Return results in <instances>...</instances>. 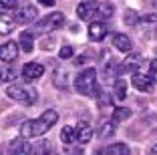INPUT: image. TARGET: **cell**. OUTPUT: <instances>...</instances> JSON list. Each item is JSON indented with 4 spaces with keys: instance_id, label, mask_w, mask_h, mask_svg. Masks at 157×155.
Instances as JSON below:
<instances>
[{
    "instance_id": "cell-1",
    "label": "cell",
    "mask_w": 157,
    "mask_h": 155,
    "mask_svg": "<svg viewBox=\"0 0 157 155\" xmlns=\"http://www.w3.org/2000/svg\"><path fill=\"white\" fill-rule=\"evenodd\" d=\"M59 121V113L55 109H48L40 115L38 119H33V121H24L20 125V137L22 139H30V137H40L44 135L52 125Z\"/></svg>"
},
{
    "instance_id": "cell-2",
    "label": "cell",
    "mask_w": 157,
    "mask_h": 155,
    "mask_svg": "<svg viewBox=\"0 0 157 155\" xmlns=\"http://www.w3.org/2000/svg\"><path fill=\"white\" fill-rule=\"evenodd\" d=\"M75 89L85 97H97L99 95V83H97V71L85 68L75 81Z\"/></svg>"
},
{
    "instance_id": "cell-3",
    "label": "cell",
    "mask_w": 157,
    "mask_h": 155,
    "mask_svg": "<svg viewBox=\"0 0 157 155\" xmlns=\"http://www.w3.org/2000/svg\"><path fill=\"white\" fill-rule=\"evenodd\" d=\"M6 95H8L10 99L22 103V105H34L36 99H38L36 89L28 87V85H10V87L6 89Z\"/></svg>"
},
{
    "instance_id": "cell-4",
    "label": "cell",
    "mask_w": 157,
    "mask_h": 155,
    "mask_svg": "<svg viewBox=\"0 0 157 155\" xmlns=\"http://www.w3.org/2000/svg\"><path fill=\"white\" fill-rule=\"evenodd\" d=\"M65 24V14L63 12H52L48 16H44L42 20H38L34 24V32H52L56 28H60Z\"/></svg>"
},
{
    "instance_id": "cell-5",
    "label": "cell",
    "mask_w": 157,
    "mask_h": 155,
    "mask_svg": "<svg viewBox=\"0 0 157 155\" xmlns=\"http://www.w3.org/2000/svg\"><path fill=\"white\" fill-rule=\"evenodd\" d=\"M36 18H38V10L33 4L18 6L16 14H14V22L16 24H33V22H36Z\"/></svg>"
},
{
    "instance_id": "cell-6",
    "label": "cell",
    "mask_w": 157,
    "mask_h": 155,
    "mask_svg": "<svg viewBox=\"0 0 157 155\" xmlns=\"http://www.w3.org/2000/svg\"><path fill=\"white\" fill-rule=\"evenodd\" d=\"M8 155H33V145H28L26 139L18 137V139L10 141V145H8Z\"/></svg>"
},
{
    "instance_id": "cell-7",
    "label": "cell",
    "mask_w": 157,
    "mask_h": 155,
    "mask_svg": "<svg viewBox=\"0 0 157 155\" xmlns=\"http://www.w3.org/2000/svg\"><path fill=\"white\" fill-rule=\"evenodd\" d=\"M131 85H133L137 91H141V93H151L153 91V81L149 77H145V75H141L139 71H137V73H133Z\"/></svg>"
},
{
    "instance_id": "cell-8",
    "label": "cell",
    "mask_w": 157,
    "mask_h": 155,
    "mask_svg": "<svg viewBox=\"0 0 157 155\" xmlns=\"http://www.w3.org/2000/svg\"><path fill=\"white\" fill-rule=\"evenodd\" d=\"M141 55H137V52H131L127 59L121 63V67H119V71H121V75L123 73H137L139 71V64H141Z\"/></svg>"
},
{
    "instance_id": "cell-9",
    "label": "cell",
    "mask_w": 157,
    "mask_h": 155,
    "mask_svg": "<svg viewBox=\"0 0 157 155\" xmlns=\"http://www.w3.org/2000/svg\"><path fill=\"white\" fill-rule=\"evenodd\" d=\"M95 10H97V2L95 0H85L77 6V16L81 20H89V18H95Z\"/></svg>"
},
{
    "instance_id": "cell-10",
    "label": "cell",
    "mask_w": 157,
    "mask_h": 155,
    "mask_svg": "<svg viewBox=\"0 0 157 155\" xmlns=\"http://www.w3.org/2000/svg\"><path fill=\"white\" fill-rule=\"evenodd\" d=\"M16 56H18V45L12 41L4 42V45L0 46V60H4V63H12V60H16Z\"/></svg>"
},
{
    "instance_id": "cell-11",
    "label": "cell",
    "mask_w": 157,
    "mask_h": 155,
    "mask_svg": "<svg viewBox=\"0 0 157 155\" xmlns=\"http://www.w3.org/2000/svg\"><path fill=\"white\" fill-rule=\"evenodd\" d=\"M44 75V67L40 63H26L22 67V77L26 81H34V79H40Z\"/></svg>"
},
{
    "instance_id": "cell-12",
    "label": "cell",
    "mask_w": 157,
    "mask_h": 155,
    "mask_svg": "<svg viewBox=\"0 0 157 155\" xmlns=\"http://www.w3.org/2000/svg\"><path fill=\"white\" fill-rule=\"evenodd\" d=\"M105 37H107V26H105V22L93 20V22L89 24V38H91L93 42H99V41H103Z\"/></svg>"
},
{
    "instance_id": "cell-13",
    "label": "cell",
    "mask_w": 157,
    "mask_h": 155,
    "mask_svg": "<svg viewBox=\"0 0 157 155\" xmlns=\"http://www.w3.org/2000/svg\"><path fill=\"white\" fill-rule=\"evenodd\" d=\"M97 155H131V151L125 143H113V145L97 151Z\"/></svg>"
},
{
    "instance_id": "cell-14",
    "label": "cell",
    "mask_w": 157,
    "mask_h": 155,
    "mask_svg": "<svg viewBox=\"0 0 157 155\" xmlns=\"http://www.w3.org/2000/svg\"><path fill=\"white\" fill-rule=\"evenodd\" d=\"M75 129H77V141L78 143H89L93 139V129H91V125H89V123H85V121H83V123H78Z\"/></svg>"
},
{
    "instance_id": "cell-15",
    "label": "cell",
    "mask_w": 157,
    "mask_h": 155,
    "mask_svg": "<svg viewBox=\"0 0 157 155\" xmlns=\"http://www.w3.org/2000/svg\"><path fill=\"white\" fill-rule=\"evenodd\" d=\"M14 26H16V22H14L12 16L6 12H0V34H10L14 30Z\"/></svg>"
},
{
    "instance_id": "cell-16",
    "label": "cell",
    "mask_w": 157,
    "mask_h": 155,
    "mask_svg": "<svg viewBox=\"0 0 157 155\" xmlns=\"http://www.w3.org/2000/svg\"><path fill=\"white\" fill-rule=\"evenodd\" d=\"M18 46L24 50V52H33V48H34V34L33 32L24 30L22 34H20V38H18Z\"/></svg>"
},
{
    "instance_id": "cell-17",
    "label": "cell",
    "mask_w": 157,
    "mask_h": 155,
    "mask_svg": "<svg viewBox=\"0 0 157 155\" xmlns=\"http://www.w3.org/2000/svg\"><path fill=\"white\" fill-rule=\"evenodd\" d=\"M113 46L121 52H129L131 50V41L127 34H113Z\"/></svg>"
},
{
    "instance_id": "cell-18",
    "label": "cell",
    "mask_w": 157,
    "mask_h": 155,
    "mask_svg": "<svg viewBox=\"0 0 157 155\" xmlns=\"http://www.w3.org/2000/svg\"><path fill=\"white\" fill-rule=\"evenodd\" d=\"M60 139H63L67 145H73V143L77 141V129L71 127V125L63 127V131H60Z\"/></svg>"
},
{
    "instance_id": "cell-19",
    "label": "cell",
    "mask_w": 157,
    "mask_h": 155,
    "mask_svg": "<svg viewBox=\"0 0 157 155\" xmlns=\"http://www.w3.org/2000/svg\"><path fill=\"white\" fill-rule=\"evenodd\" d=\"M131 109H127V107H117L115 111H113V123H121V121H127V119L131 117Z\"/></svg>"
},
{
    "instance_id": "cell-20",
    "label": "cell",
    "mask_w": 157,
    "mask_h": 155,
    "mask_svg": "<svg viewBox=\"0 0 157 155\" xmlns=\"http://www.w3.org/2000/svg\"><path fill=\"white\" fill-rule=\"evenodd\" d=\"M16 79V71L12 67H0V83H12Z\"/></svg>"
},
{
    "instance_id": "cell-21",
    "label": "cell",
    "mask_w": 157,
    "mask_h": 155,
    "mask_svg": "<svg viewBox=\"0 0 157 155\" xmlns=\"http://www.w3.org/2000/svg\"><path fill=\"white\" fill-rule=\"evenodd\" d=\"M115 97L117 99H125V97H127V83L121 77L115 81Z\"/></svg>"
},
{
    "instance_id": "cell-22",
    "label": "cell",
    "mask_w": 157,
    "mask_h": 155,
    "mask_svg": "<svg viewBox=\"0 0 157 155\" xmlns=\"http://www.w3.org/2000/svg\"><path fill=\"white\" fill-rule=\"evenodd\" d=\"M33 153H34V155H51V153H52L51 143H48V141H40L38 145L33 147Z\"/></svg>"
},
{
    "instance_id": "cell-23",
    "label": "cell",
    "mask_w": 157,
    "mask_h": 155,
    "mask_svg": "<svg viewBox=\"0 0 157 155\" xmlns=\"http://www.w3.org/2000/svg\"><path fill=\"white\" fill-rule=\"evenodd\" d=\"M139 26H155L157 24V14H145V16H141V18H139Z\"/></svg>"
},
{
    "instance_id": "cell-24",
    "label": "cell",
    "mask_w": 157,
    "mask_h": 155,
    "mask_svg": "<svg viewBox=\"0 0 157 155\" xmlns=\"http://www.w3.org/2000/svg\"><path fill=\"white\" fill-rule=\"evenodd\" d=\"M111 14H113V8L109 4L107 6H99V8L95 10V18H111Z\"/></svg>"
},
{
    "instance_id": "cell-25",
    "label": "cell",
    "mask_w": 157,
    "mask_h": 155,
    "mask_svg": "<svg viewBox=\"0 0 157 155\" xmlns=\"http://www.w3.org/2000/svg\"><path fill=\"white\" fill-rule=\"evenodd\" d=\"M67 79H69V77H67L65 71H56V73H55V85L59 89H67Z\"/></svg>"
},
{
    "instance_id": "cell-26",
    "label": "cell",
    "mask_w": 157,
    "mask_h": 155,
    "mask_svg": "<svg viewBox=\"0 0 157 155\" xmlns=\"http://www.w3.org/2000/svg\"><path fill=\"white\" fill-rule=\"evenodd\" d=\"M139 22V16H137V12L135 10H125V24L127 26H135V24Z\"/></svg>"
},
{
    "instance_id": "cell-27",
    "label": "cell",
    "mask_w": 157,
    "mask_h": 155,
    "mask_svg": "<svg viewBox=\"0 0 157 155\" xmlns=\"http://www.w3.org/2000/svg\"><path fill=\"white\" fill-rule=\"evenodd\" d=\"M113 135V123H101V131H99V137L105 139V137Z\"/></svg>"
},
{
    "instance_id": "cell-28",
    "label": "cell",
    "mask_w": 157,
    "mask_h": 155,
    "mask_svg": "<svg viewBox=\"0 0 157 155\" xmlns=\"http://www.w3.org/2000/svg\"><path fill=\"white\" fill-rule=\"evenodd\" d=\"M18 6V0H0V10H12Z\"/></svg>"
},
{
    "instance_id": "cell-29",
    "label": "cell",
    "mask_w": 157,
    "mask_h": 155,
    "mask_svg": "<svg viewBox=\"0 0 157 155\" xmlns=\"http://www.w3.org/2000/svg\"><path fill=\"white\" fill-rule=\"evenodd\" d=\"M149 79H151L153 83H157V59H153L151 63H149Z\"/></svg>"
},
{
    "instance_id": "cell-30",
    "label": "cell",
    "mask_w": 157,
    "mask_h": 155,
    "mask_svg": "<svg viewBox=\"0 0 157 155\" xmlns=\"http://www.w3.org/2000/svg\"><path fill=\"white\" fill-rule=\"evenodd\" d=\"M73 55H75V48H73V46H63V48H60V52H59L60 59H71Z\"/></svg>"
},
{
    "instance_id": "cell-31",
    "label": "cell",
    "mask_w": 157,
    "mask_h": 155,
    "mask_svg": "<svg viewBox=\"0 0 157 155\" xmlns=\"http://www.w3.org/2000/svg\"><path fill=\"white\" fill-rule=\"evenodd\" d=\"M67 155H83L81 147H67Z\"/></svg>"
},
{
    "instance_id": "cell-32",
    "label": "cell",
    "mask_w": 157,
    "mask_h": 155,
    "mask_svg": "<svg viewBox=\"0 0 157 155\" xmlns=\"http://www.w3.org/2000/svg\"><path fill=\"white\" fill-rule=\"evenodd\" d=\"M38 2H40L42 6H52L55 4V0H38Z\"/></svg>"
},
{
    "instance_id": "cell-33",
    "label": "cell",
    "mask_w": 157,
    "mask_h": 155,
    "mask_svg": "<svg viewBox=\"0 0 157 155\" xmlns=\"http://www.w3.org/2000/svg\"><path fill=\"white\" fill-rule=\"evenodd\" d=\"M151 153H153V155H157V145H155V147L151 149Z\"/></svg>"
},
{
    "instance_id": "cell-34",
    "label": "cell",
    "mask_w": 157,
    "mask_h": 155,
    "mask_svg": "<svg viewBox=\"0 0 157 155\" xmlns=\"http://www.w3.org/2000/svg\"><path fill=\"white\" fill-rule=\"evenodd\" d=\"M153 2H155V6H157V0H153Z\"/></svg>"
},
{
    "instance_id": "cell-35",
    "label": "cell",
    "mask_w": 157,
    "mask_h": 155,
    "mask_svg": "<svg viewBox=\"0 0 157 155\" xmlns=\"http://www.w3.org/2000/svg\"><path fill=\"white\" fill-rule=\"evenodd\" d=\"M51 155H56V153H51Z\"/></svg>"
},
{
    "instance_id": "cell-36",
    "label": "cell",
    "mask_w": 157,
    "mask_h": 155,
    "mask_svg": "<svg viewBox=\"0 0 157 155\" xmlns=\"http://www.w3.org/2000/svg\"><path fill=\"white\" fill-rule=\"evenodd\" d=\"M0 155H2V151H0Z\"/></svg>"
}]
</instances>
